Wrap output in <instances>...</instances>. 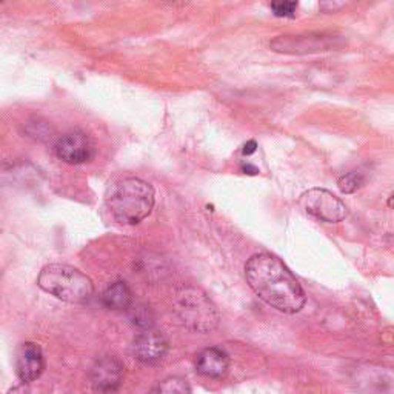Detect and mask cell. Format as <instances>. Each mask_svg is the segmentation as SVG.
<instances>
[{"mask_svg":"<svg viewBox=\"0 0 394 394\" xmlns=\"http://www.w3.org/2000/svg\"><path fill=\"white\" fill-rule=\"evenodd\" d=\"M249 286L272 308L286 314L299 313L305 305V293L291 271L276 256L256 254L245 265Z\"/></svg>","mask_w":394,"mask_h":394,"instance_id":"6da1fadb","label":"cell"},{"mask_svg":"<svg viewBox=\"0 0 394 394\" xmlns=\"http://www.w3.org/2000/svg\"><path fill=\"white\" fill-rule=\"evenodd\" d=\"M107 205L119 224L138 225L153 211L154 189L138 177L122 179L110 188Z\"/></svg>","mask_w":394,"mask_h":394,"instance_id":"7a4b0ae2","label":"cell"},{"mask_svg":"<svg viewBox=\"0 0 394 394\" xmlns=\"http://www.w3.org/2000/svg\"><path fill=\"white\" fill-rule=\"evenodd\" d=\"M37 285L45 293L70 304H83L94 294L93 280L78 268L64 263L47 265L37 277Z\"/></svg>","mask_w":394,"mask_h":394,"instance_id":"3957f363","label":"cell"},{"mask_svg":"<svg viewBox=\"0 0 394 394\" xmlns=\"http://www.w3.org/2000/svg\"><path fill=\"white\" fill-rule=\"evenodd\" d=\"M174 309L182 323L194 331L210 333L219 323V312L213 302L205 293L193 286L184 288L177 293Z\"/></svg>","mask_w":394,"mask_h":394,"instance_id":"277c9868","label":"cell"},{"mask_svg":"<svg viewBox=\"0 0 394 394\" xmlns=\"http://www.w3.org/2000/svg\"><path fill=\"white\" fill-rule=\"evenodd\" d=\"M300 205L304 207L308 214L328 224H337L344 221L348 214L345 203L337 196L323 188L308 189L300 197Z\"/></svg>","mask_w":394,"mask_h":394,"instance_id":"5b68a950","label":"cell"},{"mask_svg":"<svg viewBox=\"0 0 394 394\" xmlns=\"http://www.w3.org/2000/svg\"><path fill=\"white\" fill-rule=\"evenodd\" d=\"M56 154L65 163H85L89 162L94 156V143L87 133L74 130L60 136L56 143Z\"/></svg>","mask_w":394,"mask_h":394,"instance_id":"8992f818","label":"cell"},{"mask_svg":"<svg viewBox=\"0 0 394 394\" xmlns=\"http://www.w3.org/2000/svg\"><path fill=\"white\" fill-rule=\"evenodd\" d=\"M91 385L98 394H116L124 379V365L115 356H103L91 368Z\"/></svg>","mask_w":394,"mask_h":394,"instance_id":"52a82bcc","label":"cell"},{"mask_svg":"<svg viewBox=\"0 0 394 394\" xmlns=\"http://www.w3.org/2000/svg\"><path fill=\"white\" fill-rule=\"evenodd\" d=\"M166 351H168V342L163 337V335L153 330H145L134 339L133 342V353L134 358L153 365V363L161 362Z\"/></svg>","mask_w":394,"mask_h":394,"instance_id":"ba28073f","label":"cell"},{"mask_svg":"<svg viewBox=\"0 0 394 394\" xmlns=\"http://www.w3.org/2000/svg\"><path fill=\"white\" fill-rule=\"evenodd\" d=\"M45 358L42 348L33 342L22 345L16 356V371L20 381L24 384L33 382L42 376Z\"/></svg>","mask_w":394,"mask_h":394,"instance_id":"9c48e42d","label":"cell"},{"mask_svg":"<svg viewBox=\"0 0 394 394\" xmlns=\"http://www.w3.org/2000/svg\"><path fill=\"white\" fill-rule=\"evenodd\" d=\"M194 365L197 373H200L202 376L211 379H222L228 373L230 359L228 354L221 350V348L211 346L196 354Z\"/></svg>","mask_w":394,"mask_h":394,"instance_id":"30bf717a","label":"cell"},{"mask_svg":"<svg viewBox=\"0 0 394 394\" xmlns=\"http://www.w3.org/2000/svg\"><path fill=\"white\" fill-rule=\"evenodd\" d=\"M102 302L105 307L110 309H116V312L128 309L133 304V294L130 286L122 282V280H119V282L112 284L105 290V293L102 294Z\"/></svg>","mask_w":394,"mask_h":394,"instance_id":"8fae6325","label":"cell"},{"mask_svg":"<svg viewBox=\"0 0 394 394\" xmlns=\"http://www.w3.org/2000/svg\"><path fill=\"white\" fill-rule=\"evenodd\" d=\"M149 394H191V386L184 377H166L159 382Z\"/></svg>","mask_w":394,"mask_h":394,"instance_id":"7c38bea8","label":"cell"},{"mask_svg":"<svg viewBox=\"0 0 394 394\" xmlns=\"http://www.w3.org/2000/svg\"><path fill=\"white\" fill-rule=\"evenodd\" d=\"M128 317L133 325L143 330H151V325L154 322V314L151 308L143 304H131L128 308Z\"/></svg>","mask_w":394,"mask_h":394,"instance_id":"4fadbf2b","label":"cell"},{"mask_svg":"<svg viewBox=\"0 0 394 394\" xmlns=\"http://www.w3.org/2000/svg\"><path fill=\"white\" fill-rule=\"evenodd\" d=\"M365 176L360 171H350L348 174H344L342 177L339 179L337 185L339 189L345 194H351L354 191H358V189L365 184Z\"/></svg>","mask_w":394,"mask_h":394,"instance_id":"5bb4252c","label":"cell"},{"mask_svg":"<svg viewBox=\"0 0 394 394\" xmlns=\"http://www.w3.org/2000/svg\"><path fill=\"white\" fill-rule=\"evenodd\" d=\"M270 6L277 17H294L296 10H298V3L296 2H275Z\"/></svg>","mask_w":394,"mask_h":394,"instance_id":"9a60e30c","label":"cell"},{"mask_svg":"<svg viewBox=\"0 0 394 394\" xmlns=\"http://www.w3.org/2000/svg\"><path fill=\"white\" fill-rule=\"evenodd\" d=\"M256 149H257V143L254 140H249V142L245 143V147H244V149H242V153H244L245 156H249V154L256 153Z\"/></svg>","mask_w":394,"mask_h":394,"instance_id":"2e32d148","label":"cell"},{"mask_svg":"<svg viewBox=\"0 0 394 394\" xmlns=\"http://www.w3.org/2000/svg\"><path fill=\"white\" fill-rule=\"evenodd\" d=\"M8 394H29V388L27 386V384H22V385H17V386H14V388H11Z\"/></svg>","mask_w":394,"mask_h":394,"instance_id":"e0dca14e","label":"cell"},{"mask_svg":"<svg viewBox=\"0 0 394 394\" xmlns=\"http://www.w3.org/2000/svg\"><path fill=\"white\" fill-rule=\"evenodd\" d=\"M242 171H244L245 174H257V173H259V170H257L256 166L249 165V163H247V165L242 166Z\"/></svg>","mask_w":394,"mask_h":394,"instance_id":"ac0fdd59","label":"cell"}]
</instances>
